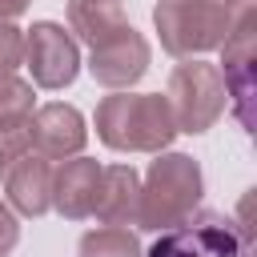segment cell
I'll return each mask as SVG.
<instances>
[{
    "instance_id": "cell-1",
    "label": "cell",
    "mask_w": 257,
    "mask_h": 257,
    "mask_svg": "<svg viewBox=\"0 0 257 257\" xmlns=\"http://www.w3.org/2000/svg\"><path fill=\"white\" fill-rule=\"evenodd\" d=\"M96 137L116 153H165L177 120L161 92H112L96 104Z\"/></svg>"
},
{
    "instance_id": "cell-2",
    "label": "cell",
    "mask_w": 257,
    "mask_h": 257,
    "mask_svg": "<svg viewBox=\"0 0 257 257\" xmlns=\"http://www.w3.org/2000/svg\"><path fill=\"white\" fill-rule=\"evenodd\" d=\"M201 193H205V177H201V165L189 153H157V161L145 173L133 225L149 229V233L173 229L189 213H197Z\"/></svg>"
},
{
    "instance_id": "cell-3",
    "label": "cell",
    "mask_w": 257,
    "mask_h": 257,
    "mask_svg": "<svg viewBox=\"0 0 257 257\" xmlns=\"http://www.w3.org/2000/svg\"><path fill=\"white\" fill-rule=\"evenodd\" d=\"M229 20H233V8H225L221 0H161L153 8L161 48L181 60L221 48Z\"/></svg>"
},
{
    "instance_id": "cell-4",
    "label": "cell",
    "mask_w": 257,
    "mask_h": 257,
    "mask_svg": "<svg viewBox=\"0 0 257 257\" xmlns=\"http://www.w3.org/2000/svg\"><path fill=\"white\" fill-rule=\"evenodd\" d=\"M145 257H253V229L225 213H189L181 225L161 229Z\"/></svg>"
},
{
    "instance_id": "cell-5",
    "label": "cell",
    "mask_w": 257,
    "mask_h": 257,
    "mask_svg": "<svg viewBox=\"0 0 257 257\" xmlns=\"http://www.w3.org/2000/svg\"><path fill=\"white\" fill-rule=\"evenodd\" d=\"M165 100H169V108H173L177 133L201 137V133H209V128L217 124V116L225 112L229 92H225V80H221V68H217V64H205V60L189 56V60H181V64L169 72Z\"/></svg>"
},
{
    "instance_id": "cell-6",
    "label": "cell",
    "mask_w": 257,
    "mask_h": 257,
    "mask_svg": "<svg viewBox=\"0 0 257 257\" xmlns=\"http://www.w3.org/2000/svg\"><path fill=\"white\" fill-rule=\"evenodd\" d=\"M221 52H225V68H221V80H225V92L233 100V112L241 120L245 133H253V56H257V16H253V0H241L233 4V20H229V32L221 40Z\"/></svg>"
},
{
    "instance_id": "cell-7",
    "label": "cell",
    "mask_w": 257,
    "mask_h": 257,
    "mask_svg": "<svg viewBox=\"0 0 257 257\" xmlns=\"http://www.w3.org/2000/svg\"><path fill=\"white\" fill-rule=\"evenodd\" d=\"M24 68L32 72L36 88H48V92L68 88L76 80V72H80L76 36L56 20H36L24 32Z\"/></svg>"
},
{
    "instance_id": "cell-8",
    "label": "cell",
    "mask_w": 257,
    "mask_h": 257,
    "mask_svg": "<svg viewBox=\"0 0 257 257\" xmlns=\"http://www.w3.org/2000/svg\"><path fill=\"white\" fill-rule=\"evenodd\" d=\"M88 141V128H84V116L72 108V104H40L32 108L28 124H24V149L48 157V161H68L84 149Z\"/></svg>"
},
{
    "instance_id": "cell-9",
    "label": "cell",
    "mask_w": 257,
    "mask_h": 257,
    "mask_svg": "<svg viewBox=\"0 0 257 257\" xmlns=\"http://www.w3.org/2000/svg\"><path fill=\"white\" fill-rule=\"evenodd\" d=\"M149 60H153L149 40L128 24L124 32H116L112 40H104V44L92 48V56H88V72H92L96 84L120 92V88H133V84L149 72Z\"/></svg>"
},
{
    "instance_id": "cell-10",
    "label": "cell",
    "mask_w": 257,
    "mask_h": 257,
    "mask_svg": "<svg viewBox=\"0 0 257 257\" xmlns=\"http://www.w3.org/2000/svg\"><path fill=\"white\" fill-rule=\"evenodd\" d=\"M4 201L20 217H44L52 209V161L24 149L4 169Z\"/></svg>"
},
{
    "instance_id": "cell-11",
    "label": "cell",
    "mask_w": 257,
    "mask_h": 257,
    "mask_svg": "<svg viewBox=\"0 0 257 257\" xmlns=\"http://www.w3.org/2000/svg\"><path fill=\"white\" fill-rule=\"evenodd\" d=\"M96 185H100V165L92 157H72L60 169H52V209L68 221H84L92 217V201H96Z\"/></svg>"
},
{
    "instance_id": "cell-12",
    "label": "cell",
    "mask_w": 257,
    "mask_h": 257,
    "mask_svg": "<svg viewBox=\"0 0 257 257\" xmlns=\"http://www.w3.org/2000/svg\"><path fill=\"white\" fill-rule=\"evenodd\" d=\"M137 197H141V177L133 165H100L92 217L100 225H133L137 221Z\"/></svg>"
},
{
    "instance_id": "cell-13",
    "label": "cell",
    "mask_w": 257,
    "mask_h": 257,
    "mask_svg": "<svg viewBox=\"0 0 257 257\" xmlns=\"http://www.w3.org/2000/svg\"><path fill=\"white\" fill-rule=\"evenodd\" d=\"M124 28H128V16L120 0H68V32H76L88 48L112 40Z\"/></svg>"
},
{
    "instance_id": "cell-14",
    "label": "cell",
    "mask_w": 257,
    "mask_h": 257,
    "mask_svg": "<svg viewBox=\"0 0 257 257\" xmlns=\"http://www.w3.org/2000/svg\"><path fill=\"white\" fill-rule=\"evenodd\" d=\"M32 84L20 76L0 80V141L8 153H24V124L32 116Z\"/></svg>"
},
{
    "instance_id": "cell-15",
    "label": "cell",
    "mask_w": 257,
    "mask_h": 257,
    "mask_svg": "<svg viewBox=\"0 0 257 257\" xmlns=\"http://www.w3.org/2000/svg\"><path fill=\"white\" fill-rule=\"evenodd\" d=\"M76 257H141V241L124 225H100L80 237Z\"/></svg>"
},
{
    "instance_id": "cell-16",
    "label": "cell",
    "mask_w": 257,
    "mask_h": 257,
    "mask_svg": "<svg viewBox=\"0 0 257 257\" xmlns=\"http://www.w3.org/2000/svg\"><path fill=\"white\" fill-rule=\"evenodd\" d=\"M20 64H24V32L12 20H0V80L16 76Z\"/></svg>"
},
{
    "instance_id": "cell-17",
    "label": "cell",
    "mask_w": 257,
    "mask_h": 257,
    "mask_svg": "<svg viewBox=\"0 0 257 257\" xmlns=\"http://www.w3.org/2000/svg\"><path fill=\"white\" fill-rule=\"evenodd\" d=\"M16 241H20V221L8 209V201H0V257H8L16 249Z\"/></svg>"
},
{
    "instance_id": "cell-18",
    "label": "cell",
    "mask_w": 257,
    "mask_h": 257,
    "mask_svg": "<svg viewBox=\"0 0 257 257\" xmlns=\"http://www.w3.org/2000/svg\"><path fill=\"white\" fill-rule=\"evenodd\" d=\"M28 4H32V0H0V20H16V16H24Z\"/></svg>"
},
{
    "instance_id": "cell-19",
    "label": "cell",
    "mask_w": 257,
    "mask_h": 257,
    "mask_svg": "<svg viewBox=\"0 0 257 257\" xmlns=\"http://www.w3.org/2000/svg\"><path fill=\"white\" fill-rule=\"evenodd\" d=\"M8 161H12V153H8V145L0 141V177H4V169H8Z\"/></svg>"
},
{
    "instance_id": "cell-20",
    "label": "cell",
    "mask_w": 257,
    "mask_h": 257,
    "mask_svg": "<svg viewBox=\"0 0 257 257\" xmlns=\"http://www.w3.org/2000/svg\"><path fill=\"white\" fill-rule=\"evenodd\" d=\"M221 4H225V8H233V4H241V0H221Z\"/></svg>"
}]
</instances>
